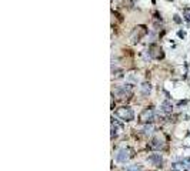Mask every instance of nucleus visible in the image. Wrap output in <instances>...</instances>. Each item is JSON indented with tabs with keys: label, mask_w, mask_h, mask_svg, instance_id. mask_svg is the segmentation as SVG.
Listing matches in <instances>:
<instances>
[{
	"label": "nucleus",
	"mask_w": 190,
	"mask_h": 171,
	"mask_svg": "<svg viewBox=\"0 0 190 171\" xmlns=\"http://www.w3.org/2000/svg\"><path fill=\"white\" fill-rule=\"evenodd\" d=\"M120 130H122V126L115 120V121L112 123V136H115V134H117V133H120Z\"/></svg>",
	"instance_id": "obj_6"
},
{
	"label": "nucleus",
	"mask_w": 190,
	"mask_h": 171,
	"mask_svg": "<svg viewBox=\"0 0 190 171\" xmlns=\"http://www.w3.org/2000/svg\"><path fill=\"white\" fill-rule=\"evenodd\" d=\"M183 14H184V19H186L187 22H190V7L184 9V10H183Z\"/></svg>",
	"instance_id": "obj_11"
},
{
	"label": "nucleus",
	"mask_w": 190,
	"mask_h": 171,
	"mask_svg": "<svg viewBox=\"0 0 190 171\" xmlns=\"http://www.w3.org/2000/svg\"><path fill=\"white\" fill-rule=\"evenodd\" d=\"M160 108H162V111H165V113H170V111H172V104H170L169 101H165Z\"/></svg>",
	"instance_id": "obj_8"
},
{
	"label": "nucleus",
	"mask_w": 190,
	"mask_h": 171,
	"mask_svg": "<svg viewBox=\"0 0 190 171\" xmlns=\"http://www.w3.org/2000/svg\"><path fill=\"white\" fill-rule=\"evenodd\" d=\"M150 84H147V83H144L143 86H141V91H143V94H147V93H150Z\"/></svg>",
	"instance_id": "obj_10"
},
{
	"label": "nucleus",
	"mask_w": 190,
	"mask_h": 171,
	"mask_svg": "<svg viewBox=\"0 0 190 171\" xmlns=\"http://www.w3.org/2000/svg\"><path fill=\"white\" fill-rule=\"evenodd\" d=\"M147 160H149L153 165H156V167H160V165L163 164V158H162V155L160 154H152Z\"/></svg>",
	"instance_id": "obj_5"
},
{
	"label": "nucleus",
	"mask_w": 190,
	"mask_h": 171,
	"mask_svg": "<svg viewBox=\"0 0 190 171\" xmlns=\"http://www.w3.org/2000/svg\"><path fill=\"white\" fill-rule=\"evenodd\" d=\"M153 118H154V111H153L152 108H146L140 115V120L141 121H146V123L153 121Z\"/></svg>",
	"instance_id": "obj_3"
},
{
	"label": "nucleus",
	"mask_w": 190,
	"mask_h": 171,
	"mask_svg": "<svg viewBox=\"0 0 190 171\" xmlns=\"http://www.w3.org/2000/svg\"><path fill=\"white\" fill-rule=\"evenodd\" d=\"M177 167H180V170L182 171H186L190 168V158H182L179 163H174L173 164V168H177Z\"/></svg>",
	"instance_id": "obj_4"
},
{
	"label": "nucleus",
	"mask_w": 190,
	"mask_h": 171,
	"mask_svg": "<svg viewBox=\"0 0 190 171\" xmlns=\"http://www.w3.org/2000/svg\"><path fill=\"white\" fill-rule=\"evenodd\" d=\"M126 171H143V168H141L140 164H133V165H129Z\"/></svg>",
	"instance_id": "obj_9"
},
{
	"label": "nucleus",
	"mask_w": 190,
	"mask_h": 171,
	"mask_svg": "<svg viewBox=\"0 0 190 171\" xmlns=\"http://www.w3.org/2000/svg\"><path fill=\"white\" fill-rule=\"evenodd\" d=\"M150 147H152V148H162V147H163V143H162L159 139H153V140H152V144H150Z\"/></svg>",
	"instance_id": "obj_7"
},
{
	"label": "nucleus",
	"mask_w": 190,
	"mask_h": 171,
	"mask_svg": "<svg viewBox=\"0 0 190 171\" xmlns=\"http://www.w3.org/2000/svg\"><path fill=\"white\" fill-rule=\"evenodd\" d=\"M116 115L119 118H122L123 121H132L133 118H134V113H133V110L130 107H122V108H119L116 111Z\"/></svg>",
	"instance_id": "obj_1"
},
{
	"label": "nucleus",
	"mask_w": 190,
	"mask_h": 171,
	"mask_svg": "<svg viewBox=\"0 0 190 171\" xmlns=\"http://www.w3.org/2000/svg\"><path fill=\"white\" fill-rule=\"evenodd\" d=\"M130 150L129 148H120L119 151H117V154H116V161H119V163H126L127 160H129V157H130Z\"/></svg>",
	"instance_id": "obj_2"
}]
</instances>
